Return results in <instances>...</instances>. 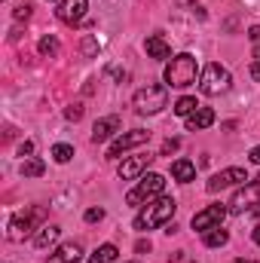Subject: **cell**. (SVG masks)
<instances>
[{
  "label": "cell",
  "mask_w": 260,
  "mask_h": 263,
  "mask_svg": "<svg viewBox=\"0 0 260 263\" xmlns=\"http://www.w3.org/2000/svg\"><path fill=\"white\" fill-rule=\"evenodd\" d=\"M175 211H178V202L172 196H162L156 199V202H150L138 217H135V230H141V233H147V230H156V227H162V223H169L172 217H175Z\"/></svg>",
  "instance_id": "cell-1"
},
{
  "label": "cell",
  "mask_w": 260,
  "mask_h": 263,
  "mask_svg": "<svg viewBox=\"0 0 260 263\" xmlns=\"http://www.w3.org/2000/svg\"><path fill=\"white\" fill-rule=\"evenodd\" d=\"M165 83L169 86H175V89H187V86H193L196 83V59L190 52H181V55H175L169 65H165Z\"/></svg>",
  "instance_id": "cell-2"
},
{
  "label": "cell",
  "mask_w": 260,
  "mask_h": 263,
  "mask_svg": "<svg viewBox=\"0 0 260 263\" xmlns=\"http://www.w3.org/2000/svg\"><path fill=\"white\" fill-rule=\"evenodd\" d=\"M165 104H169V92H165V86L147 83L144 89H138V92H135V110H138V114H144V117L159 114Z\"/></svg>",
  "instance_id": "cell-3"
},
{
  "label": "cell",
  "mask_w": 260,
  "mask_h": 263,
  "mask_svg": "<svg viewBox=\"0 0 260 263\" xmlns=\"http://www.w3.org/2000/svg\"><path fill=\"white\" fill-rule=\"evenodd\" d=\"M230 70L220 65V62H211V65L202 70V77H199V89L205 92V95H220V92H227L230 89Z\"/></svg>",
  "instance_id": "cell-4"
},
{
  "label": "cell",
  "mask_w": 260,
  "mask_h": 263,
  "mask_svg": "<svg viewBox=\"0 0 260 263\" xmlns=\"http://www.w3.org/2000/svg\"><path fill=\"white\" fill-rule=\"evenodd\" d=\"M162 190H165V178L162 175H144L141 181H138V187L126 193V205H141V202H147V199L153 196H162Z\"/></svg>",
  "instance_id": "cell-5"
},
{
  "label": "cell",
  "mask_w": 260,
  "mask_h": 263,
  "mask_svg": "<svg viewBox=\"0 0 260 263\" xmlns=\"http://www.w3.org/2000/svg\"><path fill=\"white\" fill-rule=\"evenodd\" d=\"M43 214H46L43 208H34V211H28V214L12 217V220H9V230H6V239H9V242H22V239L34 230V223H37Z\"/></svg>",
  "instance_id": "cell-6"
},
{
  "label": "cell",
  "mask_w": 260,
  "mask_h": 263,
  "mask_svg": "<svg viewBox=\"0 0 260 263\" xmlns=\"http://www.w3.org/2000/svg\"><path fill=\"white\" fill-rule=\"evenodd\" d=\"M147 141H150V132H144V129L126 132V135H120V138L110 144V150H107V159H117L120 153H126V150H132V147H141V144H147Z\"/></svg>",
  "instance_id": "cell-7"
},
{
  "label": "cell",
  "mask_w": 260,
  "mask_h": 263,
  "mask_svg": "<svg viewBox=\"0 0 260 263\" xmlns=\"http://www.w3.org/2000/svg\"><path fill=\"white\" fill-rule=\"evenodd\" d=\"M242 181H248V175H245V168H224V172H217V175H211V181L205 184V190L208 193H217V190H227V187H236V184H242Z\"/></svg>",
  "instance_id": "cell-8"
},
{
  "label": "cell",
  "mask_w": 260,
  "mask_h": 263,
  "mask_svg": "<svg viewBox=\"0 0 260 263\" xmlns=\"http://www.w3.org/2000/svg\"><path fill=\"white\" fill-rule=\"evenodd\" d=\"M257 199H260V181L257 184H245L242 190H236V196L230 199V211L233 214H245V211H251L257 205Z\"/></svg>",
  "instance_id": "cell-9"
},
{
  "label": "cell",
  "mask_w": 260,
  "mask_h": 263,
  "mask_svg": "<svg viewBox=\"0 0 260 263\" xmlns=\"http://www.w3.org/2000/svg\"><path fill=\"white\" fill-rule=\"evenodd\" d=\"M224 217H227V208H224V205H208V208H202L199 214H193V230L208 233V230L220 227V223H224Z\"/></svg>",
  "instance_id": "cell-10"
},
{
  "label": "cell",
  "mask_w": 260,
  "mask_h": 263,
  "mask_svg": "<svg viewBox=\"0 0 260 263\" xmlns=\"http://www.w3.org/2000/svg\"><path fill=\"white\" fill-rule=\"evenodd\" d=\"M86 0H62L59 3V9H55V15H59V22H65V25H80L83 22V15H86Z\"/></svg>",
  "instance_id": "cell-11"
},
{
  "label": "cell",
  "mask_w": 260,
  "mask_h": 263,
  "mask_svg": "<svg viewBox=\"0 0 260 263\" xmlns=\"http://www.w3.org/2000/svg\"><path fill=\"white\" fill-rule=\"evenodd\" d=\"M120 129H123L120 117H104V120H98V123L92 126V144H104V141H110Z\"/></svg>",
  "instance_id": "cell-12"
},
{
  "label": "cell",
  "mask_w": 260,
  "mask_h": 263,
  "mask_svg": "<svg viewBox=\"0 0 260 263\" xmlns=\"http://www.w3.org/2000/svg\"><path fill=\"white\" fill-rule=\"evenodd\" d=\"M144 49H147V55H150V59H156V62H165V59L172 55V46L165 43V37H162V34H150V37H147V43H144Z\"/></svg>",
  "instance_id": "cell-13"
},
{
  "label": "cell",
  "mask_w": 260,
  "mask_h": 263,
  "mask_svg": "<svg viewBox=\"0 0 260 263\" xmlns=\"http://www.w3.org/2000/svg\"><path fill=\"white\" fill-rule=\"evenodd\" d=\"M150 162H153V156H147V153H144V156H132V159H126V162L120 165V178H123V181L138 178V175H141Z\"/></svg>",
  "instance_id": "cell-14"
},
{
  "label": "cell",
  "mask_w": 260,
  "mask_h": 263,
  "mask_svg": "<svg viewBox=\"0 0 260 263\" xmlns=\"http://www.w3.org/2000/svg\"><path fill=\"white\" fill-rule=\"evenodd\" d=\"M83 257V245L80 242H67V245H62L55 254H49V260L46 263H77Z\"/></svg>",
  "instance_id": "cell-15"
},
{
  "label": "cell",
  "mask_w": 260,
  "mask_h": 263,
  "mask_svg": "<svg viewBox=\"0 0 260 263\" xmlns=\"http://www.w3.org/2000/svg\"><path fill=\"white\" fill-rule=\"evenodd\" d=\"M172 178L178 184H190V181H196V165L190 159H175L172 162Z\"/></svg>",
  "instance_id": "cell-16"
},
{
  "label": "cell",
  "mask_w": 260,
  "mask_h": 263,
  "mask_svg": "<svg viewBox=\"0 0 260 263\" xmlns=\"http://www.w3.org/2000/svg\"><path fill=\"white\" fill-rule=\"evenodd\" d=\"M211 123H214V110H211V107H199V110H193V114L187 117V129L190 132L208 129Z\"/></svg>",
  "instance_id": "cell-17"
},
{
  "label": "cell",
  "mask_w": 260,
  "mask_h": 263,
  "mask_svg": "<svg viewBox=\"0 0 260 263\" xmlns=\"http://www.w3.org/2000/svg\"><path fill=\"white\" fill-rule=\"evenodd\" d=\"M59 233H62V230H59L55 223H46V227H40V230H37V236H34V248H49V245L59 239Z\"/></svg>",
  "instance_id": "cell-18"
},
{
  "label": "cell",
  "mask_w": 260,
  "mask_h": 263,
  "mask_svg": "<svg viewBox=\"0 0 260 263\" xmlns=\"http://www.w3.org/2000/svg\"><path fill=\"white\" fill-rule=\"evenodd\" d=\"M117 245H101V248H95V254H89V263H114L117 260Z\"/></svg>",
  "instance_id": "cell-19"
},
{
  "label": "cell",
  "mask_w": 260,
  "mask_h": 263,
  "mask_svg": "<svg viewBox=\"0 0 260 263\" xmlns=\"http://www.w3.org/2000/svg\"><path fill=\"white\" fill-rule=\"evenodd\" d=\"M43 172H46V165H43V159H37V156H31V159L22 162V178H40Z\"/></svg>",
  "instance_id": "cell-20"
},
{
  "label": "cell",
  "mask_w": 260,
  "mask_h": 263,
  "mask_svg": "<svg viewBox=\"0 0 260 263\" xmlns=\"http://www.w3.org/2000/svg\"><path fill=\"white\" fill-rule=\"evenodd\" d=\"M227 239H230V233L224 227H214V230L205 233V245L208 248H220V245H227Z\"/></svg>",
  "instance_id": "cell-21"
},
{
  "label": "cell",
  "mask_w": 260,
  "mask_h": 263,
  "mask_svg": "<svg viewBox=\"0 0 260 263\" xmlns=\"http://www.w3.org/2000/svg\"><path fill=\"white\" fill-rule=\"evenodd\" d=\"M37 49H40V55H43V59H52V55H59V40H55L52 34H46V37H40Z\"/></svg>",
  "instance_id": "cell-22"
},
{
  "label": "cell",
  "mask_w": 260,
  "mask_h": 263,
  "mask_svg": "<svg viewBox=\"0 0 260 263\" xmlns=\"http://www.w3.org/2000/svg\"><path fill=\"white\" fill-rule=\"evenodd\" d=\"M193 110H199V104H196V98H190V95H184V98H178V104H175V114H178V117H190Z\"/></svg>",
  "instance_id": "cell-23"
},
{
  "label": "cell",
  "mask_w": 260,
  "mask_h": 263,
  "mask_svg": "<svg viewBox=\"0 0 260 263\" xmlns=\"http://www.w3.org/2000/svg\"><path fill=\"white\" fill-rule=\"evenodd\" d=\"M70 156H73V147L70 144H55L52 147V159L55 162H70Z\"/></svg>",
  "instance_id": "cell-24"
},
{
  "label": "cell",
  "mask_w": 260,
  "mask_h": 263,
  "mask_svg": "<svg viewBox=\"0 0 260 263\" xmlns=\"http://www.w3.org/2000/svg\"><path fill=\"white\" fill-rule=\"evenodd\" d=\"M248 40L254 43V65H260V25L248 28Z\"/></svg>",
  "instance_id": "cell-25"
},
{
  "label": "cell",
  "mask_w": 260,
  "mask_h": 263,
  "mask_svg": "<svg viewBox=\"0 0 260 263\" xmlns=\"http://www.w3.org/2000/svg\"><path fill=\"white\" fill-rule=\"evenodd\" d=\"M65 117H67V120H73V123H77V120H83V104H70V107L65 110Z\"/></svg>",
  "instance_id": "cell-26"
},
{
  "label": "cell",
  "mask_w": 260,
  "mask_h": 263,
  "mask_svg": "<svg viewBox=\"0 0 260 263\" xmlns=\"http://www.w3.org/2000/svg\"><path fill=\"white\" fill-rule=\"evenodd\" d=\"M15 18H18V22H22V18L28 22V18H31V3H18V6H15Z\"/></svg>",
  "instance_id": "cell-27"
},
{
  "label": "cell",
  "mask_w": 260,
  "mask_h": 263,
  "mask_svg": "<svg viewBox=\"0 0 260 263\" xmlns=\"http://www.w3.org/2000/svg\"><path fill=\"white\" fill-rule=\"evenodd\" d=\"M104 217V208H89L86 211V223H95V220H101Z\"/></svg>",
  "instance_id": "cell-28"
},
{
  "label": "cell",
  "mask_w": 260,
  "mask_h": 263,
  "mask_svg": "<svg viewBox=\"0 0 260 263\" xmlns=\"http://www.w3.org/2000/svg\"><path fill=\"white\" fill-rule=\"evenodd\" d=\"M83 52H86V55H95V52H98V43H95L92 37H86V40H83Z\"/></svg>",
  "instance_id": "cell-29"
},
{
  "label": "cell",
  "mask_w": 260,
  "mask_h": 263,
  "mask_svg": "<svg viewBox=\"0 0 260 263\" xmlns=\"http://www.w3.org/2000/svg\"><path fill=\"white\" fill-rule=\"evenodd\" d=\"M172 150H178V141H175V138H169V141L162 144V156H169Z\"/></svg>",
  "instance_id": "cell-30"
},
{
  "label": "cell",
  "mask_w": 260,
  "mask_h": 263,
  "mask_svg": "<svg viewBox=\"0 0 260 263\" xmlns=\"http://www.w3.org/2000/svg\"><path fill=\"white\" fill-rule=\"evenodd\" d=\"M28 153H34V144H31V141H25V144L18 147V156H28Z\"/></svg>",
  "instance_id": "cell-31"
},
{
  "label": "cell",
  "mask_w": 260,
  "mask_h": 263,
  "mask_svg": "<svg viewBox=\"0 0 260 263\" xmlns=\"http://www.w3.org/2000/svg\"><path fill=\"white\" fill-rule=\"evenodd\" d=\"M135 251H138V254H147V251H150V242H147V239H141V242L135 245Z\"/></svg>",
  "instance_id": "cell-32"
},
{
  "label": "cell",
  "mask_w": 260,
  "mask_h": 263,
  "mask_svg": "<svg viewBox=\"0 0 260 263\" xmlns=\"http://www.w3.org/2000/svg\"><path fill=\"white\" fill-rule=\"evenodd\" d=\"M248 159H251L254 165H260V144L254 147V150H251V153H248Z\"/></svg>",
  "instance_id": "cell-33"
},
{
  "label": "cell",
  "mask_w": 260,
  "mask_h": 263,
  "mask_svg": "<svg viewBox=\"0 0 260 263\" xmlns=\"http://www.w3.org/2000/svg\"><path fill=\"white\" fill-rule=\"evenodd\" d=\"M251 239H254V242H257V245H260V223H257V227H254V233H251Z\"/></svg>",
  "instance_id": "cell-34"
},
{
  "label": "cell",
  "mask_w": 260,
  "mask_h": 263,
  "mask_svg": "<svg viewBox=\"0 0 260 263\" xmlns=\"http://www.w3.org/2000/svg\"><path fill=\"white\" fill-rule=\"evenodd\" d=\"M251 77H254V80H260V65H254V67H251Z\"/></svg>",
  "instance_id": "cell-35"
},
{
  "label": "cell",
  "mask_w": 260,
  "mask_h": 263,
  "mask_svg": "<svg viewBox=\"0 0 260 263\" xmlns=\"http://www.w3.org/2000/svg\"><path fill=\"white\" fill-rule=\"evenodd\" d=\"M251 214H260V199H257V205H254V208H251Z\"/></svg>",
  "instance_id": "cell-36"
},
{
  "label": "cell",
  "mask_w": 260,
  "mask_h": 263,
  "mask_svg": "<svg viewBox=\"0 0 260 263\" xmlns=\"http://www.w3.org/2000/svg\"><path fill=\"white\" fill-rule=\"evenodd\" d=\"M236 263H251V260H245V257H239V260H236Z\"/></svg>",
  "instance_id": "cell-37"
},
{
  "label": "cell",
  "mask_w": 260,
  "mask_h": 263,
  "mask_svg": "<svg viewBox=\"0 0 260 263\" xmlns=\"http://www.w3.org/2000/svg\"><path fill=\"white\" fill-rule=\"evenodd\" d=\"M257 181H260V178H257Z\"/></svg>",
  "instance_id": "cell-38"
}]
</instances>
